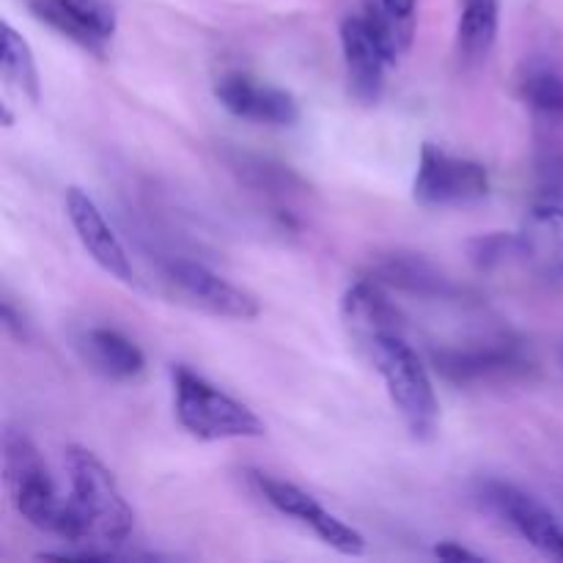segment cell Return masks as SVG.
I'll return each instance as SVG.
<instances>
[{
	"label": "cell",
	"mask_w": 563,
	"mask_h": 563,
	"mask_svg": "<svg viewBox=\"0 0 563 563\" xmlns=\"http://www.w3.org/2000/svg\"><path fill=\"white\" fill-rule=\"evenodd\" d=\"M3 478L16 515L27 526L44 533H55L58 539L77 544V548L86 542L80 517L71 509L69 498L64 500L55 489L47 462L38 454L36 443L27 434L14 432V429L3 434Z\"/></svg>",
	"instance_id": "6da1fadb"
},
{
	"label": "cell",
	"mask_w": 563,
	"mask_h": 563,
	"mask_svg": "<svg viewBox=\"0 0 563 563\" xmlns=\"http://www.w3.org/2000/svg\"><path fill=\"white\" fill-rule=\"evenodd\" d=\"M66 478H69V504L80 517L88 544L99 548H121L135 528V511L121 495L113 473L88 449L69 445L66 449Z\"/></svg>",
	"instance_id": "7a4b0ae2"
},
{
	"label": "cell",
	"mask_w": 563,
	"mask_h": 563,
	"mask_svg": "<svg viewBox=\"0 0 563 563\" xmlns=\"http://www.w3.org/2000/svg\"><path fill=\"white\" fill-rule=\"evenodd\" d=\"M363 355L372 361V366L383 377L390 405L399 412L407 432L421 443L432 440L440 429V401L427 366L416 355V350L407 344L405 333L374 341L372 346L363 350Z\"/></svg>",
	"instance_id": "3957f363"
},
{
	"label": "cell",
	"mask_w": 563,
	"mask_h": 563,
	"mask_svg": "<svg viewBox=\"0 0 563 563\" xmlns=\"http://www.w3.org/2000/svg\"><path fill=\"white\" fill-rule=\"evenodd\" d=\"M170 379H174L176 421L190 438L201 443H220V440L264 438L267 432L264 421L251 407L223 394L218 385L203 379L192 368L176 366Z\"/></svg>",
	"instance_id": "277c9868"
},
{
	"label": "cell",
	"mask_w": 563,
	"mask_h": 563,
	"mask_svg": "<svg viewBox=\"0 0 563 563\" xmlns=\"http://www.w3.org/2000/svg\"><path fill=\"white\" fill-rule=\"evenodd\" d=\"M493 190L489 170L482 163L443 152L434 143H423L418 157L412 198L427 209L473 207Z\"/></svg>",
	"instance_id": "5b68a950"
},
{
	"label": "cell",
	"mask_w": 563,
	"mask_h": 563,
	"mask_svg": "<svg viewBox=\"0 0 563 563\" xmlns=\"http://www.w3.org/2000/svg\"><path fill=\"white\" fill-rule=\"evenodd\" d=\"M432 363L443 379L454 385H487L522 379L533 372V357L520 341L498 339L473 346H443L432 352Z\"/></svg>",
	"instance_id": "8992f818"
},
{
	"label": "cell",
	"mask_w": 563,
	"mask_h": 563,
	"mask_svg": "<svg viewBox=\"0 0 563 563\" xmlns=\"http://www.w3.org/2000/svg\"><path fill=\"white\" fill-rule=\"evenodd\" d=\"M341 53H344L350 93L363 104H377L385 88V71L396 64L385 38L368 14H350L341 22Z\"/></svg>",
	"instance_id": "52a82bcc"
},
{
	"label": "cell",
	"mask_w": 563,
	"mask_h": 563,
	"mask_svg": "<svg viewBox=\"0 0 563 563\" xmlns=\"http://www.w3.org/2000/svg\"><path fill=\"white\" fill-rule=\"evenodd\" d=\"M31 14L86 53L104 58L113 44L115 9L110 0H31Z\"/></svg>",
	"instance_id": "ba28073f"
},
{
	"label": "cell",
	"mask_w": 563,
	"mask_h": 563,
	"mask_svg": "<svg viewBox=\"0 0 563 563\" xmlns=\"http://www.w3.org/2000/svg\"><path fill=\"white\" fill-rule=\"evenodd\" d=\"M258 493L264 495L269 506L280 511V515L291 517V520L302 522L306 528H311L319 539H322L328 548L339 550L341 555H361L366 550V539L355 531L352 526H346L344 520L333 515V511L324 509L313 495H308L306 489L295 487L289 482H280V478L264 476L256 473L253 476Z\"/></svg>",
	"instance_id": "9c48e42d"
},
{
	"label": "cell",
	"mask_w": 563,
	"mask_h": 563,
	"mask_svg": "<svg viewBox=\"0 0 563 563\" xmlns=\"http://www.w3.org/2000/svg\"><path fill=\"white\" fill-rule=\"evenodd\" d=\"M482 500L533 550L548 559L563 561V526L550 515L548 506L504 482L482 484Z\"/></svg>",
	"instance_id": "30bf717a"
},
{
	"label": "cell",
	"mask_w": 563,
	"mask_h": 563,
	"mask_svg": "<svg viewBox=\"0 0 563 563\" xmlns=\"http://www.w3.org/2000/svg\"><path fill=\"white\" fill-rule=\"evenodd\" d=\"M168 280L185 300H190L192 306L212 313V317L247 322V319H256L258 311H262V306H258L251 291L220 278L218 273H212V269L198 262H170Z\"/></svg>",
	"instance_id": "8fae6325"
},
{
	"label": "cell",
	"mask_w": 563,
	"mask_h": 563,
	"mask_svg": "<svg viewBox=\"0 0 563 563\" xmlns=\"http://www.w3.org/2000/svg\"><path fill=\"white\" fill-rule=\"evenodd\" d=\"M214 99L236 119L267 126H291L300 119V104L289 91L256 80L242 71H229L214 82Z\"/></svg>",
	"instance_id": "7c38bea8"
},
{
	"label": "cell",
	"mask_w": 563,
	"mask_h": 563,
	"mask_svg": "<svg viewBox=\"0 0 563 563\" xmlns=\"http://www.w3.org/2000/svg\"><path fill=\"white\" fill-rule=\"evenodd\" d=\"M66 218H69L71 229H75L77 240L86 247L88 256L110 275V278L121 280V284L132 286L135 284V267H132L130 256H126L124 245L115 236V231L110 229V223L104 220L102 209L93 203V198L88 192H82L80 187H69L64 198Z\"/></svg>",
	"instance_id": "4fadbf2b"
},
{
	"label": "cell",
	"mask_w": 563,
	"mask_h": 563,
	"mask_svg": "<svg viewBox=\"0 0 563 563\" xmlns=\"http://www.w3.org/2000/svg\"><path fill=\"white\" fill-rule=\"evenodd\" d=\"M341 319H344L346 330H350L352 341L361 346H372L374 341L385 339V335L405 333L401 324V313L396 311L394 302L385 295L383 284L374 278H361L344 291L341 300Z\"/></svg>",
	"instance_id": "5bb4252c"
},
{
	"label": "cell",
	"mask_w": 563,
	"mask_h": 563,
	"mask_svg": "<svg viewBox=\"0 0 563 563\" xmlns=\"http://www.w3.org/2000/svg\"><path fill=\"white\" fill-rule=\"evenodd\" d=\"M522 264L544 280L563 284V203L542 201L522 220L520 231Z\"/></svg>",
	"instance_id": "9a60e30c"
},
{
	"label": "cell",
	"mask_w": 563,
	"mask_h": 563,
	"mask_svg": "<svg viewBox=\"0 0 563 563\" xmlns=\"http://www.w3.org/2000/svg\"><path fill=\"white\" fill-rule=\"evenodd\" d=\"M82 363L110 383H132L146 368L141 346L113 328H88L77 335Z\"/></svg>",
	"instance_id": "2e32d148"
},
{
	"label": "cell",
	"mask_w": 563,
	"mask_h": 563,
	"mask_svg": "<svg viewBox=\"0 0 563 563\" xmlns=\"http://www.w3.org/2000/svg\"><path fill=\"white\" fill-rule=\"evenodd\" d=\"M372 278L383 286H394V289L421 297H443L445 300L456 291L454 284L418 253H390L377 264Z\"/></svg>",
	"instance_id": "e0dca14e"
},
{
	"label": "cell",
	"mask_w": 563,
	"mask_h": 563,
	"mask_svg": "<svg viewBox=\"0 0 563 563\" xmlns=\"http://www.w3.org/2000/svg\"><path fill=\"white\" fill-rule=\"evenodd\" d=\"M500 5L498 0H462L456 47L465 64H482L498 42Z\"/></svg>",
	"instance_id": "ac0fdd59"
},
{
	"label": "cell",
	"mask_w": 563,
	"mask_h": 563,
	"mask_svg": "<svg viewBox=\"0 0 563 563\" xmlns=\"http://www.w3.org/2000/svg\"><path fill=\"white\" fill-rule=\"evenodd\" d=\"M520 99L533 110L537 121H553L563 124V71L548 60H531L522 69Z\"/></svg>",
	"instance_id": "d6986e66"
},
{
	"label": "cell",
	"mask_w": 563,
	"mask_h": 563,
	"mask_svg": "<svg viewBox=\"0 0 563 563\" xmlns=\"http://www.w3.org/2000/svg\"><path fill=\"white\" fill-rule=\"evenodd\" d=\"M0 69H3V80L14 86L27 102L36 104L42 99V77H38L31 44L9 22L0 27Z\"/></svg>",
	"instance_id": "ffe728a7"
},
{
	"label": "cell",
	"mask_w": 563,
	"mask_h": 563,
	"mask_svg": "<svg viewBox=\"0 0 563 563\" xmlns=\"http://www.w3.org/2000/svg\"><path fill=\"white\" fill-rule=\"evenodd\" d=\"M537 154H533V170L542 201L563 203V124L553 121H537Z\"/></svg>",
	"instance_id": "44dd1931"
},
{
	"label": "cell",
	"mask_w": 563,
	"mask_h": 563,
	"mask_svg": "<svg viewBox=\"0 0 563 563\" xmlns=\"http://www.w3.org/2000/svg\"><path fill=\"white\" fill-rule=\"evenodd\" d=\"M467 253H471V262L484 273L506 267L511 262H522L520 236L504 234V231H493V234H482L471 240L467 242Z\"/></svg>",
	"instance_id": "7402d4cb"
},
{
	"label": "cell",
	"mask_w": 563,
	"mask_h": 563,
	"mask_svg": "<svg viewBox=\"0 0 563 563\" xmlns=\"http://www.w3.org/2000/svg\"><path fill=\"white\" fill-rule=\"evenodd\" d=\"M416 3L418 0H379V5L405 25H412V20H416Z\"/></svg>",
	"instance_id": "603a6c76"
},
{
	"label": "cell",
	"mask_w": 563,
	"mask_h": 563,
	"mask_svg": "<svg viewBox=\"0 0 563 563\" xmlns=\"http://www.w3.org/2000/svg\"><path fill=\"white\" fill-rule=\"evenodd\" d=\"M434 555H438V559H443V561H482V555H476V553H471V550L460 548L456 542L438 544V548H434Z\"/></svg>",
	"instance_id": "cb8c5ba5"
},
{
	"label": "cell",
	"mask_w": 563,
	"mask_h": 563,
	"mask_svg": "<svg viewBox=\"0 0 563 563\" xmlns=\"http://www.w3.org/2000/svg\"><path fill=\"white\" fill-rule=\"evenodd\" d=\"M3 124H5V126H11V124H14V115H11L9 104H3Z\"/></svg>",
	"instance_id": "d4e9b609"
},
{
	"label": "cell",
	"mask_w": 563,
	"mask_h": 563,
	"mask_svg": "<svg viewBox=\"0 0 563 563\" xmlns=\"http://www.w3.org/2000/svg\"><path fill=\"white\" fill-rule=\"evenodd\" d=\"M561 361H563V352H561Z\"/></svg>",
	"instance_id": "484cf974"
}]
</instances>
